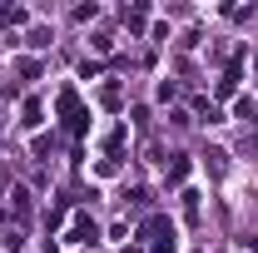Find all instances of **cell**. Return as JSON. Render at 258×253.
Wrapping results in <instances>:
<instances>
[]
</instances>
